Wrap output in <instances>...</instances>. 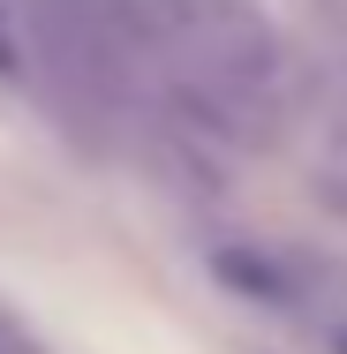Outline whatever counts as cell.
Wrapping results in <instances>:
<instances>
[{"label":"cell","instance_id":"obj_1","mask_svg":"<svg viewBox=\"0 0 347 354\" xmlns=\"http://www.w3.org/2000/svg\"><path fill=\"white\" fill-rule=\"evenodd\" d=\"M0 354H53V347H46L23 317H8V309H0Z\"/></svg>","mask_w":347,"mask_h":354},{"label":"cell","instance_id":"obj_2","mask_svg":"<svg viewBox=\"0 0 347 354\" xmlns=\"http://www.w3.org/2000/svg\"><path fill=\"white\" fill-rule=\"evenodd\" d=\"M332 354H347V332H340V339H332Z\"/></svg>","mask_w":347,"mask_h":354}]
</instances>
